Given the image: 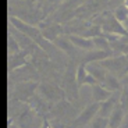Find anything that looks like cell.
<instances>
[{"label":"cell","instance_id":"4fadbf2b","mask_svg":"<svg viewBox=\"0 0 128 128\" xmlns=\"http://www.w3.org/2000/svg\"><path fill=\"white\" fill-rule=\"evenodd\" d=\"M124 6H125V7H127V8H128V0H125V2H124Z\"/></svg>","mask_w":128,"mask_h":128},{"label":"cell","instance_id":"9c48e42d","mask_svg":"<svg viewBox=\"0 0 128 128\" xmlns=\"http://www.w3.org/2000/svg\"><path fill=\"white\" fill-rule=\"evenodd\" d=\"M122 117H124V107L121 104H117L113 110L112 116H110V118H112L110 125H118L120 121L122 120Z\"/></svg>","mask_w":128,"mask_h":128},{"label":"cell","instance_id":"3957f363","mask_svg":"<svg viewBox=\"0 0 128 128\" xmlns=\"http://www.w3.org/2000/svg\"><path fill=\"white\" fill-rule=\"evenodd\" d=\"M98 112H100V103H99V102L93 103V104H90L89 107H86V109L84 110V112L81 113V116L78 117L77 124H85L86 121L92 120V117H93V116H95Z\"/></svg>","mask_w":128,"mask_h":128},{"label":"cell","instance_id":"8fae6325","mask_svg":"<svg viewBox=\"0 0 128 128\" xmlns=\"http://www.w3.org/2000/svg\"><path fill=\"white\" fill-rule=\"evenodd\" d=\"M93 43H95V48H100V49H110V42L109 39H106V38H102V36H93Z\"/></svg>","mask_w":128,"mask_h":128},{"label":"cell","instance_id":"ba28073f","mask_svg":"<svg viewBox=\"0 0 128 128\" xmlns=\"http://www.w3.org/2000/svg\"><path fill=\"white\" fill-rule=\"evenodd\" d=\"M102 85L104 88H107V89H110L112 92H114V90H120L121 89V84L118 82V80L113 75V74L107 72L104 77V81L102 82Z\"/></svg>","mask_w":128,"mask_h":128},{"label":"cell","instance_id":"6da1fadb","mask_svg":"<svg viewBox=\"0 0 128 128\" xmlns=\"http://www.w3.org/2000/svg\"><path fill=\"white\" fill-rule=\"evenodd\" d=\"M86 84L92 86L95 84H99V81L88 71L85 63H82L77 70V85H78V88H81V86H84V85H86Z\"/></svg>","mask_w":128,"mask_h":128},{"label":"cell","instance_id":"277c9868","mask_svg":"<svg viewBox=\"0 0 128 128\" xmlns=\"http://www.w3.org/2000/svg\"><path fill=\"white\" fill-rule=\"evenodd\" d=\"M88 71H89L90 74H92L93 77L96 78V80L99 81V82H103L104 81V77H106V70H104V66H103L102 63H96V61H92V63H88L86 66Z\"/></svg>","mask_w":128,"mask_h":128},{"label":"cell","instance_id":"7c38bea8","mask_svg":"<svg viewBox=\"0 0 128 128\" xmlns=\"http://www.w3.org/2000/svg\"><path fill=\"white\" fill-rule=\"evenodd\" d=\"M120 104L124 107V110H128V88L127 86L122 89V93L120 96Z\"/></svg>","mask_w":128,"mask_h":128},{"label":"cell","instance_id":"7a4b0ae2","mask_svg":"<svg viewBox=\"0 0 128 128\" xmlns=\"http://www.w3.org/2000/svg\"><path fill=\"white\" fill-rule=\"evenodd\" d=\"M92 96H93V99H95L96 102L103 103V102H106L107 99L112 98V90L107 89V88H104L103 85L95 84V85H92Z\"/></svg>","mask_w":128,"mask_h":128},{"label":"cell","instance_id":"30bf717a","mask_svg":"<svg viewBox=\"0 0 128 128\" xmlns=\"http://www.w3.org/2000/svg\"><path fill=\"white\" fill-rule=\"evenodd\" d=\"M114 17L120 22H127L128 21V8L125 6H121L114 11Z\"/></svg>","mask_w":128,"mask_h":128},{"label":"cell","instance_id":"8992f818","mask_svg":"<svg viewBox=\"0 0 128 128\" xmlns=\"http://www.w3.org/2000/svg\"><path fill=\"white\" fill-rule=\"evenodd\" d=\"M11 22L14 24V25L18 28V31H21L22 34H25L28 38H34V39H38L39 36V31L36 28H32V26H29V25H26V24H24V22H21V21H18V20H16V18H11Z\"/></svg>","mask_w":128,"mask_h":128},{"label":"cell","instance_id":"5b68a950","mask_svg":"<svg viewBox=\"0 0 128 128\" xmlns=\"http://www.w3.org/2000/svg\"><path fill=\"white\" fill-rule=\"evenodd\" d=\"M113 54L112 52V48L110 49H100L99 52H93V50H89V53L86 54V57H85V60H84V63H92V61H96V60H104V58L110 57V56Z\"/></svg>","mask_w":128,"mask_h":128},{"label":"cell","instance_id":"52a82bcc","mask_svg":"<svg viewBox=\"0 0 128 128\" xmlns=\"http://www.w3.org/2000/svg\"><path fill=\"white\" fill-rule=\"evenodd\" d=\"M68 38L71 39V42H72L78 49H82V50H92V49L95 48V43H93L92 39H86L85 36L71 35V36H68Z\"/></svg>","mask_w":128,"mask_h":128}]
</instances>
